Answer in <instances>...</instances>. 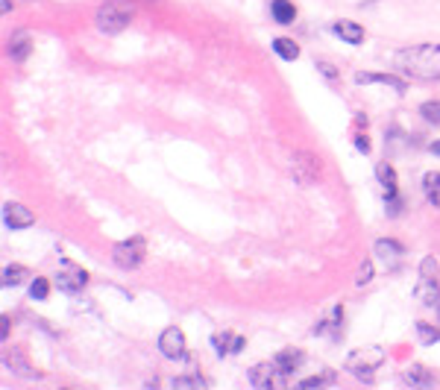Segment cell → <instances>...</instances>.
I'll list each match as a JSON object with an SVG mask.
<instances>
[{
    "label": "cell",
    "instance_id": "1",
    "mask_svg": "<svg viewBox=\"0 0 440 390\" xmlns=\"http://www.w3.org/2000/svg\"><path fill=\"white\" fill-rule=\"evenodd\" d=\"M394 65L414 80H440V44H414L397 51Z\"/></svg>",
    "mask_w": 440,
    "mask_h": 390
},
{
    "label": "cell",
    "instance_id": "2",
    "mask_svg": "<svg viewBox=\"0 0 440 390\" xmlns=\"http://www.w3.org/2000/svg\"><path fill=\"white\" fill-rule=\"evenodd\" d=\"M132 15H135V4H132V0H106V4L97 9L94 23H97V30H100V33L115 36V33L130 27Z\"/></svg>",
    "mask_w": 440,
    "mask_h": 390
},
{
    "label": "cell",
    "instance_id": "3",
    "mask_svg": "<svg viewBox=\"0 0 440 390\" xmlns=\"http://www.w3.org/2000/svg\"><path fill=\"white\" fill-rule=\"evenodd\" d=\"M384 358L387 355L382 347H364L347 358V373H352L355 379H364V381H373V376L384 364Z\"/></svg>",
    "mask_w": 440,
    "mask_h": 390
},
{
    "label": "cell",
    "instance_id": "4",
    "mask_svg": "<svg viewBox=\"0 0 440 390\" xmlns=\"http://www.w3.org/2000/svg\"><path fill=\"white\" fill-rule=\"evenodd\" d=\"M144 255H147V243H144V238L120 241L117 247H115V253H112V258H115V264L120 267V270H135V267L144 261Z\"/></svg>",
    "mask_w": 440,
    "mask_h": 390
},
{
    "label": "cell",
    "instance_id": "5",
    "mask_svg": "<svg viewBox=\"0 0 440 390\" xmlns=\"http://www.w3.org/2000/svg\"><path fill=\"white\" fill-rule=\"evenodd\" d=\"M159 352L164 358H170V361H182L185 358V334H182V329H177V326L164 329L159 334Z\"/></svg>",
    "mask_w": 440,
    "mask_h": 390
},
{
    "label": "cell",
    "instance_id": "6",
    "mask_svg": "<svg viewBox=\"0 0 440 390\" xmlns=\"http://www.w3.org/2000/svg\"><path fill=\"white\" fill-rule=\"evenodd\" d=\"M250 381L253 387L271 390V387H285V373L276 367V364H256L250 370Z\"/></svg>",
    "mask_w": 440,
    "mask_h": 390
},
{
    "label": "cell",
    "instance_id": "7",
    "mask_svg": "<svg viewBox=\"0 0 440 390\" xmlns=\"http://www.w3.org/2000/svg\"><path fill=\"white\" fill-rule=\"evenodd\" d=\"M290 167H293V176H297L300 185H311V182H317V176H320V164H317V159L311 153H297Z\"/></svg>",
    "mask_w": 440,
    "mask_h": 390
},
{
    "label": "cell",
    "instance_id": "8",
    "mask_svg": "<svg viewBox=\"0 0 440 390\" xmlns=\"http://www.w3.org/2000/svg\"><path fill=\"white\" fill-rule=\"evenodd\" d=\"M85 285H88V273L77 270V267H70V264H65V270L56 273V288L62 294H80Z\"/></svg>",
    "mask_w": 440,
    "mask_h": 390
},
{
    "label": "cell",
    "instance_id": "9",
    "mask_svg": "<svg viewBox=\"0 0 440 390\" xmlns=\"http://www.w3.org/2000/svg\"><path fill=\"white\" fill-rule=\"evenodd\" d=\"M4 223L9 229H27V226L36 223V214L27 206H21V203H6L4 206Z\"/></svg>",
    "mask_w": 440,
    "mask_h": 390
},
{
    "label": "cell",
    "instance_id": "10",
    "mask_svg": "<svg viewBox=\"0 0 440 390\" xmlns=\"http://www.w3.org/2000/svg\"><path fill=\"white\" fill-rule=\"evenodd\" d=\"M376 258L387 267V270H397L399 267V258H402V247L397 241H390V238H382V241H376Z\"/></svg>",
    "mask_w": 440,
    "mask_h": 390
},
{
    "label": "cell",
    "instance_id": "11",
    "mask_svg": "<svg viewBox=\"0 0 440 390\" xmlns=\"http://www.w3.org/2000/svg\"><path fill=\"white\" fill-rule=\"evenodd\" d=\"M211 344H214V352L217 355H235L243 349V337L235 334V332H217L211 337Z\"/></svg>",
    "mask_w": 440,
    "mask_h": 390
},
{
    "label": "cell",
    "instance_id": "12",
    "mask_svg": "<svg viewBox=\"0 0 440 390\" xmlns=\"http://www.w3.org/2000/svg\"><path fill=\"white\" fill-rule=\"evenodd\" d=\"M30 51H33V41H30V33L27 30H18V33L9 36V56L15 62H27Z\"/></svg>",
    "mask_w": 440,
    "mask_h": 390
},
{
    "label": "cell",
    "instance_id": "13",
    "mask_svg": "<svg viewBox=\"0 0 440 390\" xmlns=\"http://www.w3.org/2000/svg\"><path fill=\"white\" fill-rule=\"evenodd\" d=\"M414 297H417L423 305H440V288H437V279H426V276H420V282L414 285Z\"/></svg>",
    "mask_w": 440,
    "mask_h": 390
},
{
    "label": "cell",
    "instance_id": "14",
    "mask_svg": "<svg viewBox=\"0 0 440 390\" xmlns=\"http://www.w3.org/2000/svg\"><path fill=\"white\" fill-rule=\"evenodd\" d=\"M355 83H358V85H370V83H379V85L394 88L397 94H405V83H402L399 77H390V74H364V70H358V74H355Z\"/></svg>",
    "mask_w": 440,
    "mask_h": 390
},
{
    "label": "cell",
    "instance_id": "15",
    "mask_svg": "<svg viewBox=\"0 0 440 390\" xmlns=\"http://www.w3.org/2000/svg\"><path fill=\"white\" fill-rule=\"evenodd\" d=\"M402 381L411 384V387H431L434 376H431V370L423 367V364H411V367L402 373Z\"/></svg>",
    "mask_w": 440,
    "mask_h": 390
},
{
    "label": "cell",
    "instance_id": "16",
    "mask_svg": "<svg viewBox=\"0 0 440 390\" xmlns=\"http://www.w3.org/2000/svg\"><path fill=\"white\" fill-rule=\"evenodd\" d=\"M273 364H276V367H279L285 376H290V373L303 364V352H297V349H282V352H276Z\"/></svg>",
    "mask_w": 440,
    "mask_h": 390
},
{
    "label": "cell",
    "instance_id": "17",
    "mask_svg": "<svg viewBox=\"0 0 440 390\" xmlns=\"http://www.w3.org/2000/svg\"><path fill=\"white\" fill-rule=\"evenodd\" d=\"M335 33L340 36V41H347V44H361L364 41V27H358V23H352V21L335 23Z\"/></svg>",
    "mask_w": 440,
    "mask_h": 390
},
{
    "label": "cell",
    "instance_id": "18",
    "mask_svg": "<svg viewBox=\"0 0 440 390\" xmlns=\"http://www.w3.org/2000/svg\"><path fill=\"white\" fill-rule=\"evenodd\" d=\"M271 15H273L276 23H293V21H297V6H293L290 0H273Z\"/></svg>",
    "mask_w": 440,
    "mask_h": 390
},
{
    "label": "cell",
    "instance_id": "19",
    "mask_svg": "<svg viewBox=\"0 0 440 390\" xmlns=\"http://www.w3.org/2000/svg\"><path fill=\"white\" fill-rule=\"evenodd\" d=\"M4 364H6L12 373H18V376H33V373H30V364L23 361V352H21V349H9V352L4 355Z\"/></svg>",
    "mask_w": 440,
    "mask_h": 390
},
{
    "label": "cell",
    "instance_id": "20",
    "mask_svg": "<svg viewBox=\"0 0 440 390\" xmlns=\"http://www.w3.org/2000/svg\"><path fill=\"white\" fill-rule=\"evenodd\" d=\"M376 176H379V182H382L384 194H397V170L390 167L387 162L376 164Z\"/></svg>",
    "mask_w": 440,
    "mask_h": 390
},
{
    "label": "cell",
    "instance_id": "21",
    "mask_svg": "<svg viewBox=\"0 0 440 390\" xmlns=\"http://www.w3.org/2000/svg\"><path fill=\"white\" fill-rule=\"evenodd\" d=\"M30 279V270L23 264H9L6 270H4V285L6 288H18V285H23Z\"/></svg>",
    "mask_w": 440,
    "mask_h": 390
},
{
    "label": "cell",
    "instance_id": "22",
    "mask_svg": "<svg viewBox=\"0 0 440 390\" xmlns=\"http://www.w3.org/2000/svg\"><path fill=\"white\" fill-rule=\"evenodd\" d=\"M273 51H276V53H279L285 62H293V59L300 56V44L282 36V38H273Z\"/></svg>",
    "mask_w": 440,
    "mask_h": 390
},
{
    "label": "cell",
    "instance_id": "23",
    "mask_svg": "<svg viewBox=\"0 0 440 390\" xmlns=\"http://www.w3.org/2000/svg\"><path fill=\"white\" fill-rule=\"evenodd\" d=\"M423 191H426V200L440 209V174H426L423 176Z\"/></svg>",
    "mask_w": 440,
    "mask_h": 390
},
{
    "label": "cell",
    "instance_id": "24",
    "mask_svg": "<svg viewBox=\"0 0 440 390\" xmlns=\"http://www.w3.org/2000/svg\"><path fill=\"white\" fill-rule=\"evenodd\" d=\"M47 294H51V282L41 279V276H36V279L30 282V297H33L36 302H44Z\"/></svg>",
    "mask_w": 440,
    "mask_h": 390
},
{
    "label": "cell",
    "instance_id": "25",
    "mask_svg": "<svg viewBox=\"0 0 440 390\" xmlns=\"http://www.w3.org/2000/svg\"><path fill=\"white\" fill-rule=\"evenodd\" d=\"M420 115L429 120V124L440 127V100H429V103H423V106H420Z\"/></svg>",
    "mask_w": 440,
    "mask_h": 390
},
{
    "label": "cell",
    "instance_id": "26",
    "mask_svg": "<svg viewBox=\"0 0 440 390\" xmlns=\"http://www.w3.org/2000/svg\"><path fill=\"white\" fill-rule=\"evenodd\" d=\"M332 381H335V376H332V370H326L323 376L303 379V381H300V387H303V390H308V387H323V384H332Z\"/></svg>",
    "mask_w": 440,
    "mask_h": 390
},
{
    "label": "cell",
    "instance_id": "27",
    "mask_svg": "<svg viewBox=\"0 0 440 390\" xmlns=\"http://www.w3.org/2000/svg\"><path fill=\"white\" fill-rule=\"evenodd\" d=\"M417 332L423 337V344H434V340H440V329H434L431 323H417Z\"/></svg>",
    "mask_w": 440,
    "mask_h": 390
},
{
    "label": "cell",
    "instance_id": "28",
    "mask_svg": "<svg viewBox=\"0 0 440 390\" xmlns=\"http://www.w3.org/2000/svg\"><path fill=\"white\" fill-rule=\"evenodd\" d=\"M420 276L437 279V261H434V255H426V258L420 261Z\"/></svg>",
    "mask_w": 440,
    "mask_h": 390
},
{
    "label": "cell",
    "instance_id": "29",
    "mask_svg": "<svg viewBox=\"0 0 440 390\" xmlns=\"http://www.w3.org/2000/svg\"><path fill=\"white\" fill-rule=\"evenodd\" d=\"M174 387H206V379H200V376H179V379H174Z\"/></svg>",
    "mask_w": 440,
    "mask_h": 390
},
{
    "label": "cell",
    "instance_id": "30",
    "mask_svg": "<svg viewBox=\"0 0 440 390\" xmlns=\"http://www.w3.org/2000/svg\"><path fill=\"white\" fill-rule=\"evenodd\" d=\"M370 279H373V264H370V261H364V264H361V270H358L355 285H367Z\"/></svg>",
    "mask_w": 440,
    "mask_h": 390
},
{
    "label": "cell",
    "instance_id": "31",
    "mask_svg": "<svg viewBox=\"0 0 440 390\" xmlns=\"http://www.w3.org/2000/svg\"><path fill=\"white\" fill-rule=\"evenodd\" d=\"M355 150H358V153H370V138H367L364 132L355 135Z\"/></svg>",
    "mask_w": 440,
    "mask_h": 390
},
{
    "label": "cell",
    "instance_id": "32",
    "mask_svg": "<svg viewBox=\"0 0 440 390\" xmlns=\"http://www.w3.org/2000/svg\"><path fill=\"white\" fill-rule=\"evenodd\" d=\"M317 68H320V70H323V77H329V80H335V77H337V70H335L329 62H317Z\"/></svg>",
    "mask_w": 440,
    "mask_h": 390
},
{
    "label": "cell",
    "instance_id": "33",
    "mask_svg": "<svg viewBox=\"0 0 440 390\" xmlns=\"http://www.w3.org/2000/svg\"><path fill=\"white\" fill-rule=\"evenodd\" d=\"M9 323H12L9 317H0V334H4V340L9 337Z\"/></svg>",
    "mask_w": 440,
    "mask_h": 390
},
{
    "label": "cell",
    "instance_id": "34",
    "mask_svg": "<svg viewBox=\"0 0 440 390\" xmlns=\"http://www.w3.org/2000/svg\"><path fill=\"white\" fill-rule=\"evenodd\" d=\"M0 9H4V15H9L12 12V4H9V0H0Z\"/></svg>",
    "mask_w": 440,
    "mask_h": 390
},
{
    "label": "cell",
    "instance_id": "35",
    "mask_svg": "<svg viewBox=\"0 0 440 390\" xmlns=\"http://www.w3.org/2000/svg\"><path fill=\"white\" fill-rule=\"evenodd\" d=\"M431 153H434V156H440V141H434V144H431Z\"/></svg>",
    "mask_w": 440,
    "mask_h": 390
}]
</instances>
